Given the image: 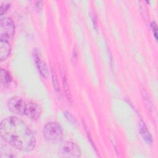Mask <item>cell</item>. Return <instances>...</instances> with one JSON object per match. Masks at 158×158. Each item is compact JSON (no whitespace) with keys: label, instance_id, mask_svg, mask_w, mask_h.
<instances>
[{"label":"cell","instance_id":"5b68a950","mask_svg":"<svg viewBox=\"0 0 158 158\" xmlns=\"http://www.w3.org/2000/svg\"><path fill=\"white\" fill-rule=\"evenodd\" d=\"M59 154L64 157H79L81 156V150L76 143L67 141L60 146Z\"/></svg>","mask_w":158,"mask_h":158},{"label":"cell","instance_id":"8fae6325","mask_svg":"<svg viewBox=\"0 0 158 158\" xmlns=\"http://www.w3.org/2000/svg\"><path fill=\"white\" fill-rule=\"evenodd\" d=\"M51 72H52V81H53V83H54V86L55 88L56 91L57 92L59 93L60 92V87H59V83H58L56 73L52 69L51 70Z\"/></svg>","mask_w":158,"mask_h":158},{"label":"cell","instance_id":"4fadbf2b","mask_svg":"<svg viewBox=\"0 0 158 158\" xmlns=\"http://www.w3.org/2000/svg\"><path fill=\"white\" fill-rule=\"evenodd\" d=\"M64 115L65 116V117L71 122V123H75L76 120L75 119V118L73 117L72 115H71L69 112H64Z\"/></svg>","mask_w":158,"mask_h":158},{"label":"cell","instance_id":"52a82bcc","mask_svg":"<svg viewBox=\"0 0 158 158\" xmlns=\"http://www.w3.org/2000/svg\"><path fill=\"white\" fill-rule=\"evenodd\" d=\"M34 59L36 65L41 75L44 78H47L48 76V70L46 64L40 59V56L36 52L34 54Z\"/></svg>","mask_w":158,"mask_h":158},{"label":"cell","instance_id":"6da1fadb","mask_svg":"<svg viewBox=\"0 0 158 158\" xmlns=\"http://www.w3.org/2000/svg\"><path fill=\"white\" fill-rule=\"evenodd\" d=\"M2 139L14 148L24 152L32 151L35 147V138L21 119L12 116L4 119L0 125Z\"/></svg>","mask_w":158,"mask_h":158},{"label":"cell","instance_id":"277c9868","mask_svg":"<svg viewBox=\"0 0 158 158\" xmlns=\"http://www.w3.org/2000/svg\"><path fill=\"white\" fill-rule=\"evenodd\" d=\"M15 32V26L13 21L9 17L1 19L0 22V40L9 41Z\"/></svg>","mask_w":158,"mask_h":158},{"label":"cell","instance_id":"7c38bea8","mask_svg":"<svg viewBox=\"0 0 158 158\" xmlns=\"http://www.w3.org/2000/svg\"><path fill=\"white\" fill-rule=\"evenodd\" d=\"M10 3L7 1H4L1 5V9H0V14L2 15L9 7Z\"/></svg>","mask_w":158,"mask_h":158},{"label":"cell","instance_id":"30bf717a","mask_svg":"<svg viewBox=\"0 0 158 158\" xmlns=\"http://www.w3.org/2000/svg\"><path fill=\"white\" fill-rule=\"evenodd\" d=\"M62 80H63V85H64V88L65 89V92L67 96V98L68 99V100H70L71 99V95H70V90L69 88V85L67 84V81L66 80V77H65V73H62Z\"/></svg>","mask_w":158,"mask_h":158},{"label":"cell","instance_id":"ba28073f","mask_svg":"<svg viewBox=\"0 0 158 158\" xmlns=\"http://www.w3.org/2000/svg\"><path fill=\"white\" fill-rule=\"evenodd\" d=\"M139 133L146 143L149 144L152 142V136L143 122H141L139 124Z\"/></svg>","mask_w":158,"mask_h":158},{"label":"cell","instance_id":"7a4b0ae2","mask_svg":"<svg viewBox=\"0 0 158 158\" xmlns=\"http://www.w3.org/2000/svg\"><path fill=\"white\" fill-rule=\"evenodd\" d=\"M7 106L13 113L26 115L31 119L36 120L41 115L40 107L36 103L27 101L18 96L11 98L7 102Z\"/></svg>","mask_w":158,"mask_h":158},{"label":"cell","instance_id":"9c48e42d","mask_svg":"<svg viewBox=\"0 0 158 158\" xmlns=\"http://www.w3.org/2000/svg\"><path fill=\"white\" fill-rule=\"evenodd\" d=\"M11 76L10 73L5 69L1 70V81L2 84H8L11 81Z\"/></svg>","mask_w":158,"mask_h":158},{"label":"cell","instance_id":"3957f363","mask_svg":"<svg viewBox=\"0 0 158 158\" xmlns=\"http://www.w3.org/2000/svg\"><path fill=\"white\" fill-rule=\"evenodd\" d=\"M43 136L44 139L49 143H58L62 139L63 130L59 123L49 122L43 129Z\"/></svg>","mask_w":158,"mask_h":158},{"label":"cell","instance_id":"8992f818","mask_svg":"<svg viewBox=\"0 0 158 158\" xmlns=\"http://www.w3.org/2000/svg\"><path fill=\"white\" fill-rule=\"evenodd\" d=\"M10 52V44L9 41L0 40V59L6 60Z\"/></svg>","mask_w":158,"mask_h":158},{"label":"cell","instance_id":"5bb4252c","mask_svg":"<svg viewBox=\"0 0 158 158\" xmlns=\"http://www.w3.org/2000/svg\"><path fill=\"white\" fill-rule=\"evenodd\" d=\"M151 27H152V30L154 31V36H155V38L157 39V25H156V23L155 22H152L151 23Z\"/></svg>","mask_w":158,"mask_h":158}]
</instances>
